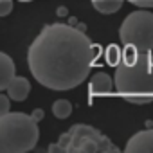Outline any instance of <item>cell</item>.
I'll list each match as a JSON object with an SVG mask.
<instances>
[{
  "instance_id": "cell-3",
  "label": "cell",
  "mask_w": 153,
  "mask_h": 153,
  "mask_svg": "<svg viewBox=\"0 0 153 153\" xmlns=\"http://www.w3.org/2000/svg\"><path fill=\"white\" fill-rule=\"evenodd\" d=\"M38 121L22 112L0 115V153H25L38 142Z\"/></svg>"
},
{
  "instance_id": "cell-13",
  "label": "cell",
  "mask_w": 153,
  "mask_h": 153,
  "mask_svg": "<svg viewBox=\"0 0 153 153\" xmlns=\"http://www.w3.org/2000/svg\"><path fill=\"white\" fill-rule=\"evenodd\" d=\"M9 101H11V97L7 96V92L0 94V115L9 114Z\"/></svg>"
},
{
  "instance_id": "cell-15",
  "label": "cell",
  "mask_w": 153,
  "mask_h": 153,
  "mask_svg": "<svg viewBox=\"0 0 153 153\" xmlns=\"http://www.w3.org/2000/svg\"><path fill=\"white\" fill-rule=\"evenodd\" d=\"M128 101H130V103H135V105H146V103H151V101H153V96H139V97L130 96Z\"/></svg>"
},
{
  "instance_id": "cell-5",
  "label": "cell",
  "mask_w": 153,
  "mask_h": 153,
  "mask_svg": "<svg viewBox=\"0 0 153 153\" xmlns=\"http://www.w3.org/2000/svg\"><path fill=\"white\" fill-rule=\"evenodd\" d=\"M119 38L124 47H135L139 52L153 51V13L144 7L130 13L121 24Z\"/></svg>"
},
{
  "instance_id": "cell-12",
  "label": "cell",
  "mask_w": 153,
  "mask_h": 153,
  "mask_svg": "<svg viewBox=\"0 0 153 153\" xmlns=\"http://www.w3.org/2000/svg\"><path fill=\"white\" fill-rule=\"evenodd\" d=\"M121 59H123V52L119 51V47L117 45H110L106 49V61H108V65L117 67L121 63Z\"/></svg>"
},
{
  "instance_id": "cell-16",
  "label": "cell",
  "mask_w": 153,
  "mask_h": 153,
  "mask_svg": "<svg viewBox=\"0 0 153 153\" xmlns=\"http://www.w3.org/2000/svg\"><path fill=\"white\" fill-rule=\"evenodd\" d=\"M130 4L137 6V7H144V9H149L153 7V0H128Z\"/></svg>"
},
{
  "instance_id": "cell-9",
  "label": "cell",
  "mask_w": 153,
  "mask_h": 153,
  "mask_svg": "<svg viewBox=\"0 0 153 153\" xmlns=\"http://www.w3.org/2000/svg\"><path fill=\"white\" fill-rule=\"evenodd\" d=\"M15 61L6 54L0 52V90H6L7 85L11 83V79L15 78Z\"/></svg>"
},
{
  "instance_id": "cell-14",
  "label": "cell",
  "mask_w": 153,
  "mask_h": 153,
  "mask_svg": "<svg viewBox=\"0 0 153 153\" xmlns=\"http://www.w3.org/2000/svg\"><path fill=\"white\" fill-rule=\"evenodd\" d=\"M13 9V0H0V16H7Z\"/></svg>"
},
{
  "instance_id": "cell-11",
  "label": "cell",
  "mask_w": 153,
  "mask_h": 153,
  "mask_svg": "<svg viewBox=\"0 0 153 153\" xmlns=\"http://www.w3.org/2000/svg\"><path fill=\"white\" fill-rule=\"evenodd\" d=\"M52 114H54V117H58V119H67V117L72 114V105H70L67 99H58V101H54V105H52Z\"/></svg>"
},
{
  "instance_id": "cell-17",
  "label": "cell",
  "mask_w": 153,
  "mask_h": 153,
  "mask_svg": "<svg viewBox=\"0 0 153 153\" xmlns=\"http://www.w3.org/2000/svg\"><path fill=\"white\" fill-rule=\"evenodd\" d=\"M33 117H34V119H36V121L40 123V121L43 119V110H42V108H36V110L33 112Z\"/></svg>"
},
{
  "instance_id": "cell-2",
  "label": "cell",
  "mask_w": 153,
  "mask_h": 153,
  "mask_svg": "<svg viewBox=\"0 0 153 153\" xmlns=\"http://www.w3.org/2000/svg\"><path fill=\"white\" fill-rule=\"evenodd\" d=\"M115 90L128 96H153V54L126 47L115 68Z\"/></svg>"
},
{
  "instance_id": "cell-6",
  "label": "cell",
  "mask_w": 153,
  "mask_h": 153,
  "mask_svg": "<svg viewBox=\"0 0 153 153\" xmlns=\"http://www.w3.org/2000/svg\"><path fill=\"white\" fill-rule=\"evenodd\" d=\"M126 153H153V128L135 133L124 146Z\"/></svg>"
},
{
  "instance_id": "cell-18",
  "label": "cell",
  "mask_w": 153,
  "mask_h": 153,
  "mask_svg": "<svg viewBox=\"0 0 153 153\" xmlns=\"http://www.w3.org/2000/svg\"><path fill=\"white\" fill-rule=\"evenodd\" d=\"M20 2H31V0H20Z\"/></svg>"
},
{
  "instance_id": "cell-7",
  "label": "cell",
  "mask_w": 153,
  "mask_h": 153,
  "mask_svg": "<svg viewBox=\"0 0 153 153\" xmlns=\"http://www.w3.org/2000/svg\"><path fill=\"white\" fill-rule=\"evenodd\" d=\"M114 79L110 78V76L106 72H97L92 76V79L88 83V94L90 97L94 96H103V94H110L112 88H114Z\"/></svg>"
},
{
  "instance_id": "cell-1",
  "label": "cell",
  "mask_w": 153,
  "mask_h": 153,
  "mask_svg": "<svg viewBox=\"0 0 153 153\" xmlns=\"http://www.w3.org/2000/svg\"><path fill=\"white\" fill-rule=\"evenodd\" d=\"M96 45L81 27L49 24L27 51V63L34 79L51 90L79 87L94 67Z\"/></svg>"
},
{
  "instance_id": "cell-10",
  "label": "cell",
  "mask_w": 153,
  "mask_h": 153,
  "mask_svg": "<svg viewBox=\"0 0 153 153\" xmlns=\"http://www.w3.org/2000/svg\"><path fill=\"white\" fill-rule=\"evenodd\" d=\"M124 4V0H92V6L96 11L103 13V15H112L117 13Z\"/></svg>"
},
{
  "instance_id": "cell-8",
  "label": "cell",
  "mask_w": 153,
  "mask_h": 153,
  "mask_svg": "<svg viewBox=\"0 0 153 153\" xmlns=\"http://www.w3.org/2000/svg\"><path fill=\"white\" fill-rule=\"evenodd\" d=\"M4 92H7L11 101H24L31 92V83H29L27 78H24V76H15Z\"/></svg>"
},
{
  "instance_id": "cell-4",
  "label": "cell",
  "mask_w": 153,
  "mask_h": 153,
  "mask_svg": "<svg viewBox=\"0 0 153 153\" xmlns=\"http://www.w3.org/2000/svg\"><path fill=\"white\" fill-rule=\"evenodd\" d=\"M49 153H117L119 148L97 128L88 124H74L58 142L47 148Z\"/></svg>"
}]
</instances>
